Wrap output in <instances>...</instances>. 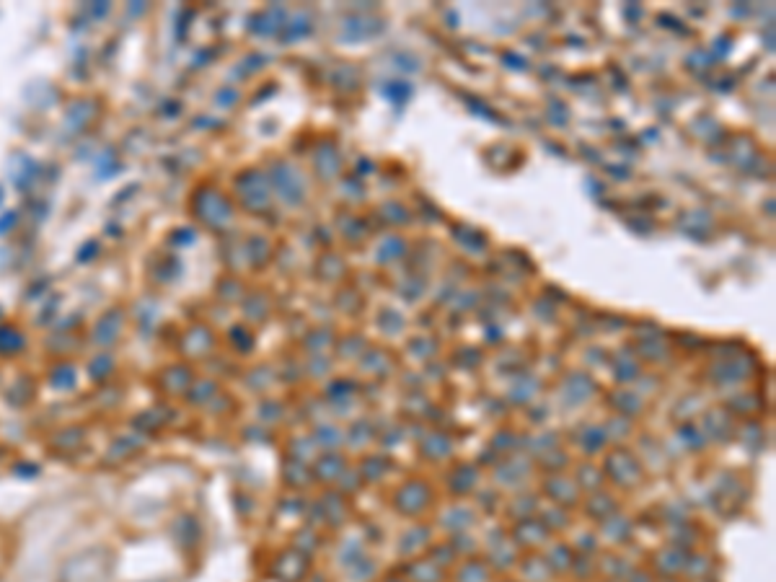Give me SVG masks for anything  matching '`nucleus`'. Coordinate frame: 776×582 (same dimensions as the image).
Returning <instances> with one entry per match:
<instances>
[{
	"instance_id": "obj_1",
	"label": "nucleus",
	"mask_w": 776,
	"mask_h": 582,
	"mask_svg": "<svg viewBox=\"0 0 776 582\" xmlns=\"http://www.w3.org/2000/svg\"><path fill=\"white\" fill-rule=\"evenodd\" d=\"M114 559L112 549L107 546H88V549L70 554L60 570H57V582H112Z\"/></svg>"
},
{
	"instance_id": "obj_2",
	"label": "nucleus",
	"mask_w": 776,
	"mask_h": 582,
	"mask_svg": "<svg viewBox=\"0 0 776 582\" xmlns=\"http://www.w3.org/2000/svg\"><path fill=\"white\" fill-rule=\"evenodd\" d=\"M125 329V313L119 311V308H112L96 321L94 332H91V339H94L99 347H112L119 342V334Z\"/></svg>"
},
{
	"instance_id": "obj_3",
	"label": "nucleus",
	"mask_w": 776,
	"mask_h": 582,
	"mask_svg": "<svg viewBox=\"0 0 776 582\" xmlns=\"http://www.w3.org/2000/svg\"><path fill=\"white\" fill-rule=\"evenodd\" d=\"M96 114H99V109H96L94 101L78 99L76 104L68 109V114H65V127H68L70 132H83L94 122Z\"/></svg>"
},
{
	"instance_id": "obj_4",
	"label": "nucleus",
	"mask_w": 776,
	"mask_h": 582,
	"mask_svg": "<svg viewBox=\"0 0 776 582\" xmlns=\"http://www.w3.org/2000/svg\"><path fill=\"white\" fill-rule=\"evenodd\" d=\"M26 347V337L19 326L0 324V357H16Z\"/></svg>"
},
{
	"instance_id": "obj_5",
	"label": "nucleus",
	"mask_w": 776,
	"mask_h": 582,
	"mask_svg": "<svg viewBox=\"0 0 776 582\" xmlns=\"http://www.w3.org/2000/svg\"><path fill=\"white\" fill-rule=\"evenodd\" d=\"M50 383L55 388H63V391H70V388H73L78 383L76 368H73V365H70V363H60L50 373Z\"/></svg>"
},
{
	"instance_id": "obj_6",
	"label": "nucleus",
	"mask_w": 776,
	"mask_h": 582,
	"mask_svg": "<svg viewBox=\"0 0 776 582\" xmlns=\"http://www.w3.org/2000/svg\"><path fill=\"white\" fill-rule=\"evenodd\" d=\"M112 370H114V360L109 352H101V355H96L94 360H91V365H88V373H91V378H94V381L107 378Z\"/></svg>"
},
{
	"instance_id": "obj_7",
	"label": "nucleus",
	"mask_w": 776,
	"mask_h": 582,
	"mask_svg": "<svg viewBox=\"0 0 776 582\" xmlns=\"http://www.w3.org/2000/svg\"><path fill=\"white\" fill-rule=\"evenodd\" d=\"M16 223H19V213H6L3 215V223H0V233H11Z\"/></svg>"
},
{
	"instance_id": "obj_8",
	"label": "nucleus",
	"mask_w": 776,
	"mask_h": 582,
	"mask_svg": "<svg viewBox=\"0 0 776 582\" xmlns=\"http://www.w3.org/2000/svg\"><path fill=\"white\" fill-rule=\"evenodd\" d=\"M151 582H161V580H151Z\"/></svg>"
}]
</instances>
